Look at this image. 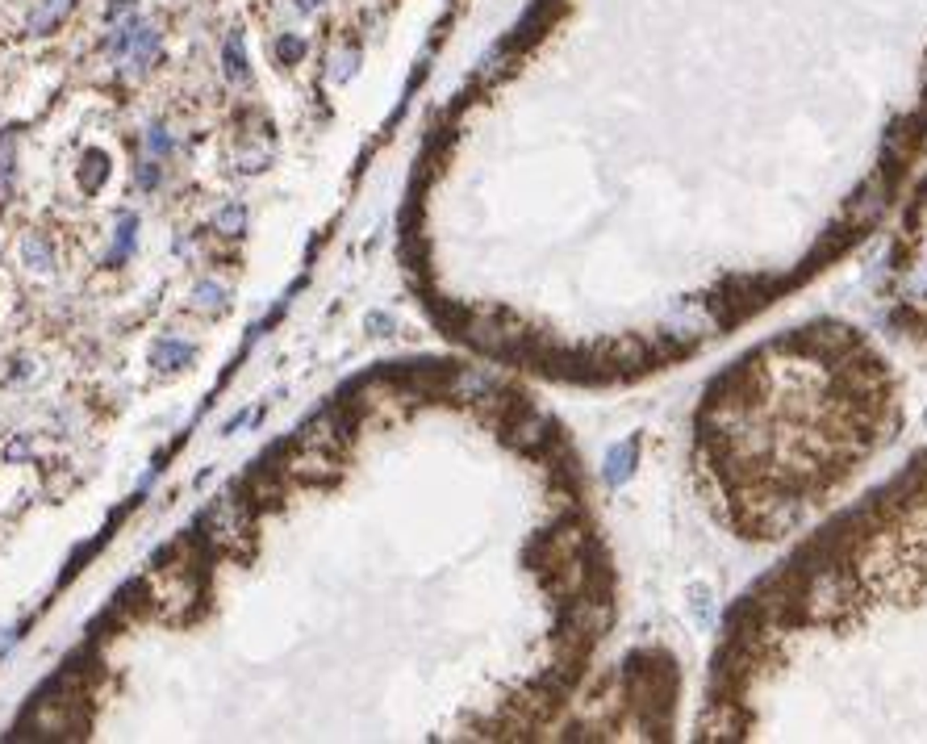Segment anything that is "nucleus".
<instances>
[{
  "label": "nucleus",
  "instance_id": "ddd939ff",
  "mask_svg": "<svg viewBox=\"0 0 927 744\" xmlns=\"http://www.w3.org/2000/svg\"><path fill=\"white\" fill-rule=\"evenodd\" d=\"M134 9H138V0H109V9H105V21L113 26V21H122L125 13H134Z\"/></svg>",
  "mask_w": 927,
  "mask_h": 744
},
{
  "label": "nucleus",
  "instance_id": "20e7f679",
  "mask_svg": "<svg viewBox=\"0 0 927 744\" xmlns=\"http://www.w3.org/2000/svg\"><path fill=\"white\" fill-rule=\"evenodd\" d=\"M192 356H197V347L184 344V339H159L155 344V352H150V364L155 368H184V364H192Z\"/></svg>",
  "mask_w": 927,
  "mask_h": 744
},
{
  "label": "nucleus",
  "instance_id": "1a4fd4ad",
  "mask_svg": "<svg viewBox=\"0 0 927 744\" xmlns=\"http://www.w3.org/2000/svg\"><path fill=\"white\" fill-rule=\"evenodd\" d=\"M159 176H164V172H159V164H155V159H147V164H138V167H134V184L142 189V193H150V189H159Z\"/></svg>",
  "mask_w": 927,
  "mask_h": 744
},
{
  "label": "nucleus",
  "instance_id": "0eeeda50",
  "mask_svg": "<svg viewBox=\"0 0 927 744\" xmlns=\"http://www.w3.org/2000/svg\"><path fill=\"white\" fill-rule=\"evenodd\" d=\"M226 76L246 84V59H243V38H238V34L226 42Z\"/></svg>",
  "mask_w": 927,
  "mask_h": 744
},
{
  "label": "nucleus",
  "instance_id": "423d86ee",
  "mask_svg": "<svg viewBox=\"0 0 927 744\" xmlns=\"http://www.w3.org/2000/svg\"><path fill=\"white\" fill-rule=\"evenodd\" d=\"M26 263H29V268H38V272H51V268H55V251H51L46 235H29L26 239Z\"/></svg>",
  "mask_w": 927,
  "mask_h": 744
},
{
  "label": "nucleus",
  "instance_id": "6e6552de",
  "mask_svg": "<svg viewBox=\"0 0 927 744\" xmlns=\"http://www.w3.org/2000/svg\"><path fill=\"white\" fill-rule=\"evenodd\" d=\"M13 184V134L0 138V189Z\"/></svg>",
  "mask_w": 927,
  "mask_h": 744
},
{
  "label": "nucleus",
  "instance_id": "f8f14e48",
  "mask_svg": "<svg viewBox=\"0 0 927 744\" xmlns=\"http://www.w3.org/2000/svg\"><path fill=\"white\" fill-rule=\"evenodd\" d=\"M222 297H226V293L218 289V285H214V280H205V285H197V305H209V310H222Z\"/></svg>",
  "mask_w": 927,
  "mask_h": 744
},
{
  "label": "nucleus",
  "instance_id": "9d476101",
  "mask_svg": "<svg viewBox=\"0 0 927 744\" xmlns=\"http://www.w3.org/2000/svg\"><path fill=\"white\" fill-rule=\"evenodd\" d=\"M243 222H246V209H243V206H226V209L218 214L222 235H238V230H243Z\"/></svg>",
  "mask_w": 927,
  "mask_h": 744
},
{
  "label": "nucleus",
  "instance_id": "39448f33",
  "mask_svg": "<svg viewBox=\"0 0 927 744\" xmlns=\"http://www.w3.org/2000/svg\"><path fill=\"white\" fill-rule=\"evenodd\" d=\"M76 180H80V189L84 193H96L105 180H109V155L105 151H84V159H80V167H76Z\"/></svg>",
  "mask_w": 927,
  "mask_h": 744
},
{
  "label": "nucleus",
  "instance_id": "f03ea898",
  "mask_svg": "<svg viewBox=\"0 0 927 744\" xmlns=\"http://www.w3.org/2000/svg\"><path fill=\"white\" fill-rule=\"evenodd\" d=\"M134 247H138V214H117V243H113V251L105 255V263L109 268H122L130 255H134Z\"/></svg>",
  "mask_w": 927,
  "mask_h": 744
},
{
  "label": "nucleus",
  "instance_id": "f257e3e1",
  "mask_svg": "<svg viewBox=\"0 0 927 744\" xmlns=\"http://www.w3.org/2000/svg\"><path fill=\"white\" fill-rule=\"evenodd\" d=\"M890 427V376L852 331L810 327L739 360L697 414V473L744 539L806 523Z\"/></svg>",
  "mask_w": 927,
  "mask_h": 744
},
{
  "label": "nucleus",
  "instance_id": "7ed1b4c3",
  "mask_svg": "<svg viewBox=\"0 0 927 744\" xmlns=\"http://www.w3.org/2000/svg\"><path fill=\"white\" fill-rule=\"evenodd\" d=\"M71 4H76V0H38V4L29 9L26 29H29V34H51V29H55L59 21L71 13Z\"/></svg>",
  "mask_w": 927,
  "mask_h": 744
},
{
  "label": "nucleus",
  "instance_id": "9b49d317",
  "mask_svg": "<svg viewBox=\"0 0 927 744\" xmlns=\"http://www.w3.org/2000/svg\"><path fill=\"white\" fill-rule=\"evenodd\" d=\"M147 147H150L155 155H172V151H176V138L167 134L164 125H155V130L147 134Z\"/></svg>",
  "mask_w": 927,
  "mask_h": 744
}]
</instances>
